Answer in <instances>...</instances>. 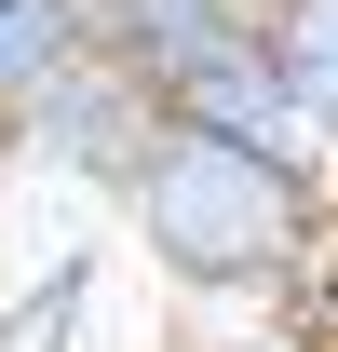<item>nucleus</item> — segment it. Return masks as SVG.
<instances>
[{
  "label": "nucleus",
  "mask_w": 338,
  "mask_h": 352,
  "mask_svg": "<svg viewBox=\"0 0 338 352\" xmlns=\"http://www.w3.org/2000/svg\"><path fill=\"white\" fill-rule=\"evenodd\" d=\"M122 217L149 230V258L190 298H284L325 271V163L203 135V122H149V149L122 163Z\"/></svg>",
  "instance_id": "obj_1"
},
{
  "label": "nucleus",
  "mask_w": 338,
  "mask_h": 352,
  "mask_svg": "<svg viewBox=\"0 0 338 352\" xmlns=\"http://www.w3.org/2000/svg\"><path fill=\"white\" fill-rule=\"evenodd\" d=\"M95 41L163 122L257 135V149L311 163V135L284 109V68H271V0H95Z\"/></svg>",
  "instance_id": "obj_2"
},
{
  "label": "nucleus",
  "mask_w": 338,
  "mask_h": 352,
  "mask_svg": "<svg viewBox=\"0 0 338 352\" xmlns=\"http://www.w3.org/2000/svg\"><path fill=\"white\" fill-rule=\"evenodd\" d=\"M95 0H0V135L27 122V109H41V95H68L95 68Z\"/></svg>",
  "instance_id": "obj_3"
}]
</instances>
